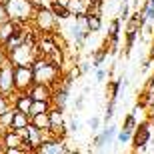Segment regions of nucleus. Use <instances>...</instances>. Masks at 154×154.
I'll use <instances>...</instances> for the list:
<instances>
[{"label": "nucleus", "mask_w": 154, "mask_h": 154, "mask_svg": "<svg viewBox=\"0 0 154 154\" xmlns=\"http://www.w3.org/2000/svg\"><path fill=\"white\" fill-rule=\"evenodd\" d=\"M30 68L34 72V84H44V86H50V88L60 84L62 70L54 64H50L46 58H36Z\"/></svg>", "instance_id": "f257e3e1"}, {"label": "nucleus", "mask_w": 154, "mask_h": 154, "mask_svg": "<svg viewBox=\"0 0 154 154\" xmlns=\"http://www.w3.org/2000/svg\"><path fill=\"white\" fill-rule=\"evenodd\" d=\"M6 14L14 24H28L34 18V6L30 4V0H8L4 4Z\"/></svg>", "instance_id": "f03ea898"}, {"label": "nucleus", "mask_w": 154, "mask_h": 154, "mask_svg": "<svg viewBox=\"0 0 154 154\" xmlns=\"http://www.w3.org/2000/svg\"><path fill=\"white\" fill-rule=\"evenodd\" d=\"M32 24H34V28L40 30L42 34H54L56 28H58V20H56V16L50 12L48 6H44V8H40V10L34 12Z\"/></svg>", "instance_id": "7ed1b4c3"}, {"label": "nucleus", "mask_w": 154, "mask_h": 154, "mask_svg": "<svg viewBox=\"0 0 154 154\" xmlns=\"http://www.w3.org/2000/svg\"><path fill=\"white\" fill-rule=\"evenodd\" d=\"M34 86V72L30 66H18L14 68V92L26 94Z\"/></svg>", "instance_id": "20e7f679"}, {"label": "nucleus", "mask_w": 154, "mask_h": 154, "mask_svg": "<svg viewBox=\"0 0 154 154\" xmlns=\"http://www.w3.org/2000/svg\"><path fill=\"white\" fill-rule=\"evenodd\" d=\"M150 122H140V124L136 126V130H134V134H132V148L136 150H142L146 144L150 142V138H152V132H150Z\"/></svg>", "instance_id": "39448f33"}, {"label": "nucleus", "mask_w": 154, "mask_h": 154, "mask_svg": "<svg viewBox=\"0 0 154 154\" xmlns=\"http://www.w3.org/2000/svg\"><path fill=\"white\" fill-rule=\"evenodd\" d=\"M116 134H118V126H116V124L104 126L102 130L96 134V138L92 140V146H94L96 150H104L110 142H114V140H116Z\"/></svg>", "instance_id": "423d86ee"}, {"label": "nucleus", "mask_w": 154, "mask_h": 154, "mask_svg": "<svg viewBox=\"0 0 154 154\" xmlns=\"http://www.w3.org/2000/svg\"><path fill=\"white\" fill-rule=\"evenodd\" d=\"M0 94L10 98L14 94V66L10 62L0 68Z\"/></svg>", "instance_id": "0eeeda50"}, {"label": "nucleus", "mask_w": 154, "mask_h": 154, "mask_svg": "<svg viewBox=\"0 0 154 154\" xmlns=\"http://www.w3.org/2000/svg\"><path fill=\"white\" fill-rule=\"evenodd\" d=\"M68 152V144L66 140H60V138H50L46 142L40 144V148L36 150V154H66Z\"/></svg>", "instance_id": "6e6552de"}, {"label": "nucleus", "mask_w": 154, "mask_h": 154, "mask_svg": "<svg viewBox=\"0 0 154 154\" xmlns=\"http://www.w3.org/2000/svg\"><path fill=\"white\" fill-rule=\"evenodd\" d=\"M26 94L32 98V102H52V88L50 86L34 84Z\"/></svg>", "instance_id": "1a4fd4ad"}, {"label": "nucleus", "mask_w": 154, "mask_h": 154, "mask_svg": "<svg viewBox=\"0 0 154 154\" xmlns=\"http://www.w3.org/2000/svg\"><path fill=\"white\" fill-rule=\"evenodd\" d=\"M30 106H32V98L28 94H16L14 92V98H12V108L16 112H22V114H28Z\"/></svg>", "instance_id": "9d476101"}, {"label": "nucleus", "mask_w": 154, "mask_h": 154, "mask_svg": "<svg viewBox=\"0 0 154 154\" xmlns=\"http://www.w3.org/2000/svg\"><path fill=\"white\" fill-rule=\"evenodd\" d=\"M2 148H22L24 146V140L20 138V134L14 130H8L2 134Z\"/></svg>", "instance_id": "9b49d317"}, {"label": "nucleus", "mask_w": 154, "mask_h": 154, "mask_svg": "<svg viewBox=\"0 0 154 154\" xmlns=\"http://www.w3.org/2000/svg\"><path fill=\"white\" fill-rule=\"evenodd\" d=\"M108 48H110V42L104 40L102 46L92 52V66H94V68H102V64L106 62V56H108Z\"/></svg>", "instance_id": "f8f14e48"}, {"label": "nucleus", "mask_w": 154, "mask_h": 154, "mask_svg": "<svg viewBox=\"0 0 154 154\" xmlns=\"http://www.w3.org/2000/svg\"><path fill=\"white\" fill-rule=\"evenodd\" d=\"M28 124H30L28 114H22V112H16L14 110V116H12V122H10V130H14V132L24 130Z\"/></svg>", "instance_id": "ddd939ff"}, {"label": "nucleus", "mask_w": 154, "mask_h": 154, "mask_svg": "<svg viewBox=\"0 0 154 154\" xmlns=\"http://www.w3.org/2000/svg\"><path fill=\"white\" fill-rule=\"evenodd\" d=\"M30 124L40 132H50V118H48V114H38L34 118H30Z\"/></svg>", "instance_id": "4468645a"}, {"label": "nucleus", "mask_w": 154, "mask_h": 154, "mask_svg": "<svg viewBox=\"0 0 154 154\" xmlns=\"http://www.w3.org/2000/svg\"><path fill=\"white\" fill-rule=\"evenodd\" d=\"M50 110H52V102H32L28 118H34V116H38V114H48Z\"/></svg>", "instance_id": "2eb2a0df"}, {"label": "nucleus", "mask_w": 154, "mask_h": 154, "mask_svg": "<svg viewBox=\"0 0 154 154\" xmlns=\"http://www.w3.org/2000/svg\"><path fill=\"white\" fill-rule=\"evenodd\" d=\"M48 8H50V12L56 16V20H66V18H70L72 14L68 12V8H64V6L56 4L54 0H50V4H48Z\"/></svg>", "instance_id": "dca6fc26"}, {"label": "nucleus", "mask_w": 154, "mask_h": 154, "mask_svg": "<svg viewBox=\"0 0 154 154\" xmlns=\"http://www.w3.org/2000/svg\"><path fill=\"white\" fill-rule=\"evenodd\" d=\"M88 18V30H90V34H96L102 30V16H98V14H86Z\"/></svg>", "instance_id": "f3484780"}, {"label": "nucleus", "mask_w": 154, "mask_h": 154, "mask_svg": "<svg viewBox=\"0 0 154 154\" xmlns=\"http://www.w3.org/2000/svg\"><path fill=\"white\" fill-rule=\"evenodd\" d=\"M16 26H18V24H14V22H6V24H2V26H0V46H4V42L10 38L12 34H14Z\"/></svg>", "instance_id": "a211bd4d"}, {"label": "nucleus", "mask_w": 154, "mask_h": 154, "mask_svg": "<svg viewBox=\"0 0 154 154\" xmlns=\"http://www.w3.org/2000/svg\"><path fill=\"white\" fill-rule=\"evenodd\" d=\"M118 38H120V20H118V18H114V20L110 22V30H108L106 40H108L110 44H114V42H118Z\"/></svg>", "instance_id": "6ab92c4d"}, {"label": "nucleus", "mask_w": 154, "mask_h": 154, "mask_svg": "<svg viewBox=\"0 0 154 154\" xmlns=\"http://www.w3.org/2000/svg\"><path fill=\"white\" fill-rule=\"evenodd\" d=\"M136 126H138V122H136V116H134V114H126V116H124L122 130H126V132H130V134H134Z\"/></svg>", "instance_id": "aec40b11"}, {"label": "nucleus", "mask_w": 154, "mask_h": 154, "mask_svg": "<svg viewBox=\"0 0 154 154\" xmlns=\"http://www.w3.org/2000/svg\"><path fill=\"white\" fill-rule=\"evenodd\" d=\"M116 102H118V100H114V98H110V100H108L106 110H104V118H102L104 124H108L110 120H112V116H114V108H116Z\"/></svg>", "instance_id": "412c9836"}, {"label": "nucleus", "mask_w": 154, "mask_h": 154, "mask_svg": "<svg viewBox=\"0 0 154 154\" xmlns=\"http://www.w3.org/2000/svg\"><path fill=\"white\" fill-rule=\"evenodd\" d=\"M136 38H138V32H126V56L132 52V48H134V44H136Z\"/></svg>", "instance_id": "4be33fe9"}, {"label": "nucleus", "mask_w": 154, "mask_h": 154, "mask_svg": "<svg viewBox=\"0 0 154 154\" xmlns=\"http://www.w3.org/2000/svg\"><path fill=\"white\" fill-rule=\"evenodd\" d=\"M12 110V104H10V98L4 96V94H0V116L6 114V112H10Z\"/></svg>", "instance_id": "5701e85b"}, {"label": "nucleus", "mask_w": 154, "mask_h": 154, "mask_svg": "<svg viewBox=\"0 0 154 154\" xmlns=\"http://www.w3.org/2000/svg\"><path fill=\"white\" fill-rule=\"evenodd\" d=\"M132 140V134L126 130H118V134H116V142L118 144H128Z\"/></svg>", "instance_id": "b1692460"}, {"label": "nucleus", "mask_w": 154, "mask_h": 154, "mask_svg": "<svg viewBox=\"0 0 154 154\" xmlns=\"http://www.w3.org/2000/svg\"><path fill=\"white\" fill-rule=\"evenodd\" d=\"M100 124H102V118H100V116H92V118L88 120V128H90L92 132L100 130Z\"/></svg>", "instance_id": "393cba45"}, {"label": "nucleus", "mask_w": 154, "mask_h": 154, "mask_svg": "<svg viewBox=\"0 0 154 154\" xmlns=\"http://www.w3.org/2000/svg\"><path fill=\"white\" fill-rule=\"evenodd\" d=\"M128 18H130V6H128V4H122V6H120L118 20H120V22H126Z\"/></svg>", "instance_id": "a878e982"}, {"label": "nucleus", "mask_w": 154, "mask_h": 154, "mask_svg": "<svg viewBox=\"0 0 154 154\" xmlns=\"http://www.w3.org/2000/svg\"><path fill=\"white\" fill-rule=\"evenodd\" d=\"M6 22H10V18H8V14H6L4 4L0 2V26H2V24H6Z\"/></svg>", "instance_id": "bb28decb"}, {"label": "nucleus", "mask_w": 154, "mask_h": 154, "mask_svg": "<svg viewBox=\"0 0 154 154\" xmlns=\"http://www.w3.org/2000/svg\"><path fill=\"white\" fill-rule=\"evenodd\" d=\"M78 130H80V120L74 116V118L70 120V124H68V132H78Z\"/></svg>", "instance_id": "cd10ccee"}, {"label": "nucleus", "mask_w": 154, "mask_h": 154, "mask_svg": "<svg viewBox=\"0 0 154 154\" xmlns=\"http://www.w3.org/2000/svg\"><path fill=\"white\" fill-rule=\"evenodd\" d=\"M106 76H108V70L96 68V82H104V80H106Z\"/></svg>", "instance_id": "c85d7f7f"}, {"label": "nucleus", "mask_w": 154, "mask_h": 154, "mask_svg": "<svg viewBox=\"0 0 154 154\" xmlns=\"http://www.w3.org/2000/svg\"><path fill=\"white\" fill-rule=\"evenodd\" d=\"M68 76H70V78H72V80H78L80 76H82V72H80V68H78V64H76L74 68H72V70H70V72H68Z\"/></svg>", "instance_id": "c756f323"}, {"label": "nucleus", "mask_w": 154, "mask_h": 154, "mask_svg": "<svg viewBox=\"0 0 154 154\" xmlns=\"http://www.w3.org/2000/svg\"><path fill=\"white\" fill-rule=\"evenodd\" d=\"M8 62H10V60H8V54H6V52L0 48V68H2V66H6Z\"/></svg>", "instance_id": "7c9ffc66"}, {"label": "nucleus", "mask_w": 154, "mask_h": 154, "mask_svg": "<svg viewBox=\"0 0 154 154\" xmlns=\"http://www.w3.org/2000/svg\"><path fill=\"white\" fill-rule=\"evenodd\" d=\"M84 94H78V98H76V100H74V108L76 110H80V108H82V104H84Z\"/></svg>", "instance_id": "2f4dec72"}, {"label": "nucleus", "mask_w": 154, "mask_h": 154, "mask_svg": "<svg viewBox=\"0 0 154 154\" xmlns=\"http://www.w3.org/2000/svg\"><path fill=\"white\" fill-rule=\"evenodd\" d=\"M2 154H26L22 148H4V152Z\"/></svg>", "instance_id": "473e14b6"}, {"label": "nucleus", "mask_w": 154, "mask_h": 154, "mask_svg": "<svg viewBox=\"0 0 154 154\" xmlns=\"http://www.w3.org/2000/svg\"><path fill=\"white\" fill-rule=\"evenodd\" d=\"M150 62H152V60H148V58H146V60L142 62V70H148L150 68Z\"/></svg>", "instance_id": "72a5a7b5"}, {"label": "nucleus", "mask_w": 154, "mask_h": 154, "mask_svg": "<svg viewBox=\"0 0 154 154\" xmlns=\"http://www.w3.org/2000/svg\"><path fill=\"white\" fill-rule=\"evenodd\" d=\"M66 154H80V150H78V148H74V150L68 148V152H66Z\"/></svg>", "instance_id": "f704fd0d"}, {"label": "nucleus", "mask_w": 154, "mask_h": 154, "mask_svg": "<svg viewBox=\"0 0 154 154\" xmlns=\"http://www.w3.org/2000/svg\"><path fill=\"white\" fill-rule=\"evenodd\" d=\"M128 2H130V0H122V4H128Z\"/></svg>", "instance_id": "c9c22d12"}, {"label": "nucleus", "mask_w": 154, "mask_h": 154, "mask_svg": "<svg viewBox=\"0 0 154 154\" xmlns=\"http://www.w3.org/2000/svg\"><path fill=\"white\" fill-rule=\"evenodd\" d=\"M152 48H154V42H152Z\"/></svg>", "instance_id": "e433bc0d"}, {"label": "nucleus", "mask_w": 154, "mask_h": 154, "mask_svg": "<svg viewBox=\"0 0 154 154\" xmlns=\"http://www.w3.org/2000/svg\"><path fill=\"white\" fill-rule=\"evenodd\" d=\"M34 154H36V152H34Z\"/></svg>", "instance_id": "4c0bfd02"}]
</instances>
